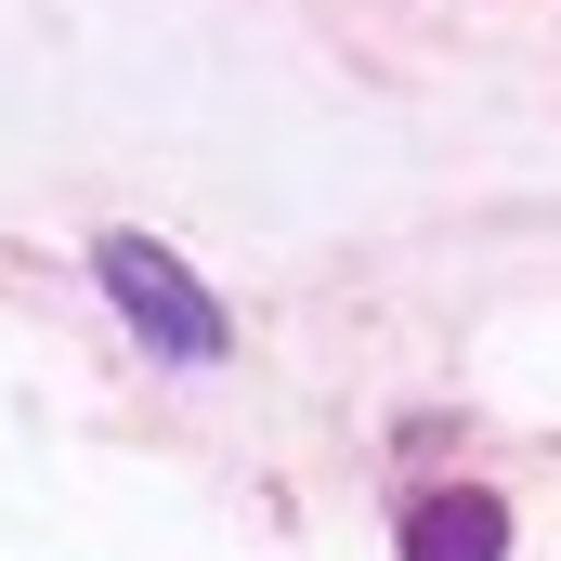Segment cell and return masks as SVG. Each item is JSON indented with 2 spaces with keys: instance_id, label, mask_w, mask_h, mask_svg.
<instances>
[{
  "instance_id": "cell-1",
  "label": "cell",
  "mask_w": 561,
  "mask_h": 561,
  "mask_svg": "<svg viewBox=\"0 0 561 561\" xmlns=\"http://www.w3.org/2000/svg\"><path fill=\"white\" fill-rule=\"evenodd\" d=\"M92 262H105V300L144 327V353H157V366H222V300L183 275L157 236H105Z\"/></svg>"
},
{
  "instance_id": "cell-2",
  "label": "cell",
  "mask_w": 561,
  "mask_h": 561,
  "mask_svg": "<svg viewBox=\"0 0 561 561\" xmlns=\"http://www.w3.org/2000/svg\"><path fill=\"white\" fill-rule=\"evenodd\" d=\"M405 561H510V510H496L483 483L419 496V510H405Z\"/></svg>"
}]
</instances>
